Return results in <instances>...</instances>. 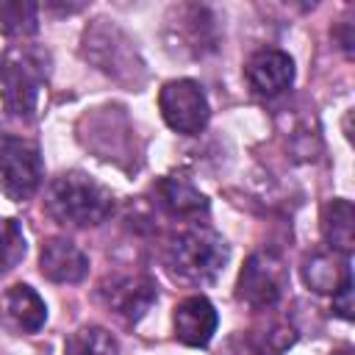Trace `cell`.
Here are the masks:
<instances>
[{
    "instance_id": "obj_1",
    "label": "cell",
    "mask_w": 355,
    "mask_h": 355,
    "mask_svg": "<svg viewBox=\"0 0 355 355\" xmlns=\"http://www.w3.org/2000/svg\"><path fill=\"white\" fill-rule=\"evenodd\" d=\"M47 214L69 227H94L114 211V194L83 172H64L47 186Z\"/></svg>"
},
{
    "instance_id": "obj_2",
    "label": "cell",
    "mask_w": 355,
    "mask_h": 355,
    "mask_svg": "<svg viewBox=\"0 0 355 355\" xmlns=\"http://www.w3.org/2000/svg\"><path fill=\"white\" fill-rule=\"evenodd\" d=\"M50 72V55L36 44H14L0 58V94L8 116L33 119L42 83Z\"/></svg>"
},
{
    "instance_id": "obj_3",
    "label": "cell",
    "mask_w": 355,
    "mask_h": 355,
    "mask_svg": "<svg viewBox=\"0 0 355 355\" xmlns=\"http://www.w3.org/2000/svg\"><path fill=\"white\" fill-rule=\"evenodd\" d=\"M164 261L175 277L208 283L222 272L227 261V244L211 227H186L169 239Z\"/></svg>"
},
{
    "instance_id": "obj_4",
    "label": "cell",
    "mask_w": 355,
    "mask_h": 355,
    "mask_svg": "<svg viewBox=\"0 0 355 355\" xmlns=\"http://www.w3.org/2000/svg\"><path fill=\"white\" fill-rule=\"evenodd\" d=\"M83 53L97 69H103L105 75H114L116 80L133 78L141 69V58L133 42L108 19H94V25L86 28Z\"/></svg>"
},
{
    "instance_id": "obj_5",
    "label": "cell",
    "mask_w": 355,
    "mask_h": 355,
    "mask_svg": "<svg viewBox=\"0 0 355 355\" xmlns=\"http://www.w3.org/2000/svg\"><path fill=\"white\" fill-rule=\"evenodd\" d=\"M42 178L39 147L17 136H0V191L17 202L31 200L39 191Z\"/></svg>"
},
{
    "instance_id": "obj_6",
    "label": "cell",
    "mask_w": 355,
    "mask_h": 355,
    "mask_svg": "<svg viewBox=\"0 0 355 355\" xmlns=\"http://www.w3.org/2000/svg\"><path fill=\"white\" fill-rule=\"evenodd\" d=\"M158 108L164 122L183 136H194L208 125L211 108L202 86L191 78H178L166 80L158 92Z\"/></svg>"
},
{
    "instance_id": "obj_7",
    "label": "cell",
    "mask_w": 355,
    "mask_h": 355,
    "mask_svg": "<svg viewBox=\"0 0 355 355\" xmlns=\"http://www.w3.org/2000/svg\"><path fill=\"white\" fill-rule=\"evenodd\" d=\"M286 288V266L275 252H252L247 258V263L239 272V283H236V297L241 302H247L255 311H266L272 305H277V300L283 297Z\"/></svg>"
},
{
    "instance_id": "obj_8",
    "label": "cell",
    "mask_w": 355,
    "mask_h": 355,
    "mask_svg": "<svg viewBox=\"0 0 355 355\" xmlns=\"http://www.w3.org/2000/svg\"><path fill=\"white\" fill-rule=\"evenodd\" d=\"M166 44L180 55H205L216 47L214 14L205 6H175L166 14Z\"/></svg>"
},
{
    "instance_id": "obj_9",
    "label": "cell",
    "mask_w": 355,
    "mask_h": 355,
    "mask_svg": "<svg viewBox=\"0 0 355 355\" xmlns=\"http://www.w3.org/2000/svg\"><path fill=\"white\" fill-rule=\"evenodd\" d=\"M158 288L147 275H111L100 283V300L128 322H139L155 302Z\"/></svg>"
},
{
    "instance_id": "obj_10",
    "label": "cell",
    "mask_w": 355,
    "mask_h": 355,
    "mask_svg": "<svg viewBox=\"0 0 355 355\" xmlns=\"http://www.w3.org/2000/svg\"><path fill=\"white\" fill-rule=\"evenodd\" d=\"M47 322L44 300L25 283H17L3 291L0 297V324L17 336H28L42 330Z\"/></svg>"
},
{
    "instance_id": "obj_11",
    "label": "cell",
    "mask_w": 355,
    "mask_h": 355,
    "mask_svg": "<svg viewBox=\"0 0 355 355\" xmlns=\"http://www.w3.org/2000/svg\"><path fill=\"white\" fill-rule=\"evenodd\" d=\"M244 75H247V83L255 94L261 97H275L280 92H286L294 80V61L288 53L283 50H275V47H266V50H258L250 55L247 67H244Z\"/></svg>"
},
{
    "instance_id": "obj_12",
    "label": "cell",
    "mask_w": 355,
    "mask_h": 355,
    "mask_svg": "<svg viewBox=\"0 0 355 355\" xmlns=\"http://www.w3.org/2000/svg\"><path fill=\"white\" fill-rule=\"evenodd\" d=\"M39 272L53 283H80L89 272V258L75 241L53 236L42 244Z\"/></svg>"
},
{
    "instance_id": "obj_13",
    "label": "cell",
    "mask_w": 355,
    "mask_h": 355,
    "mask_svg": "<svg viewBox=\"0 0 355 355\" xmlns=\"http://www.w3.org/2000/svg\"><path fill=\"white\" fill-rule=\"evenodd\" d=\"M175 336L186 347H205L219 324L216 308L205 297H186L175 305Z\"/></svg>"
},
{
    "instance_id": "obj_14",
    "label": "cell",
    "mask_w": 355,
    "mask_h": 355,
    "mask_svg": "<svg viewBox=\"0 0 355 355\" xmlns=\"http://www.w3.org/2000/svg\"><path fill=\"white\" fill-rule=\"evenodd\" d=\"M302 280L319 291V294H336L347 283H352L349 275V255H341L336 250H319L311 252L302 263Z\"/></svg>"
},
{
    "instance_id": "obj_15",
    "label": "cell",
    "mask_w": 355,
    "mask_h": 355,
    "mask_svg": "<svg viewBox=\"0 0 355 355\" xmlns=\"http://www.w3.org/2000/svg\"><path fill=\"white\" fill-rule=\"evenodd\" d=\"M153 197H155V205L175 219H194L208 211V200L194 186L175 178H161L153 186Z\"/></svg>"
},
{
    "instance_id": "obj_16",
    "label": "cell",
    "mask_w": 355,
    "mask_h": 355,
    "mask_svg": "<svg viewBox=\"0 0 355 355\" xmlns=\"http://www.w3.org/2000/svg\"><path fill=\"white\" fill-rule=\"evenodd\" d=\"M322 236L327 241V250H336L341 255L352 252L355 244V211L352 202L344 197L327 200L322 205Z\"/></svg>"
},
{
    "instance_id": "obj_17",
    "label": "cell",
    "mask_w": 355,
    "mask_h": 355,
    "mask_svg": "<svg viewBox=\"0 0 355 355\" xmlns=\"http://www.w3.org/2000/svg\"><path fill=\"white\" fill-rule=\"evenodd\" d=\"M297 333L283 324V322H272L261 330H250L241 336V352L244 355H283L291 344H294Z\"/></svg>"
},
{
    "instance_id": "obj_18",
    "label": "cell",
    "mask_w": 355,
    "mask_h": 355,
    "mask_svg": "<svg viewBox=\"0 0 355 355\" xmlns=\"http://www.w3.org/2000/svg\"><path fill=\"white\" fill-rule=\"evenodd\" d=\"M39 31V6L31 0L0 3V33L6 36H33Z\"/></svg>"
},
{
    "instance_id": "obj_19",
    "label": "cell",
    "mask_w": 355,
    "mask_h": 355,
    "mask_svg": "<svg viewBox=\"0 0 355 355\" xmlns=\"http://www.w3.org/2000/svg\"><path fill=\"white\" fill-rule=\"evenodd\" d=\"M64 355H119V344L105 327L86 324L67 338Z\"/></svg>"
},
{
    "instance_id": "obj_20",
    "label": "cell",
    "mask_w": 355,
    "mask_h": 355,
    "mask_svg": "<svg viewBox=\"0 0 355 355\" xmlns=\"http://www.w3.org/2000/svg\"><path fill=\"white\" fill-rule=\"evenodd\" d=\"M25 258V233L17 219H0V275L11 272Z\"/></svg>"
},
{
    "instance_id": "obj_21",
    "label": "cell",
    "mask_w": 355,
    "mask_h": 355,
    "mask_svg": "<svg viewBox=\"0 0 355 355\" xmlns=\"http://www.w3.org/2000/svg\"><path fill=\"white\" fill-rule=\"evenodd\" d=\"M333 311L341 319H352V283H347L344 288H338L333 294Z\"/></svg>"
},
{
    "instance_id": "obj_22",
    "label": "cell",
    "mask_w": 355,
    "mask_h": 355,
    "mask_svg": "<svg viewBox=\"0 0 355 355\" xmlns=\"http://www.w3.org/2000/svg\"><path fill=\"white\" fill-rule=\"evenodd\" d=\"M333 355H352V347H341V349H336Z\"/></svg>"
}]
</instances>
